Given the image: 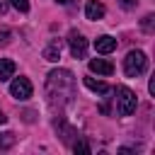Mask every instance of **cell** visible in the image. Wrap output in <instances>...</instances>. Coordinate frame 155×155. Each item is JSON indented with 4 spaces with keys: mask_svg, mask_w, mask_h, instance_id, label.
<instances>
[{
    "mask_svg": "<svg viewBox=\"0 0 155 155\" xmlns=\"http://www.w3.org/2000/svg\"><path fill=\"white\" fill-rule=\"evenodd\" d=\"M73 94H75V75L70 70L56 68V70H51L46 75V99H48V104L53 109L56 107L58 109L68 107Z\"/></svg>",
    "mask_w": 155,
    "mask_h": 155,
    "instance_id": "6da1fadb",
    "label": "cell"
},
{
    "mask_svg": "<svg viewBox=\"0 0 155 155\" xmlns=\"http://www.w3.org/2000/svg\"><path fill=\"white\" fill-rule=\"evenodd\" d=\"M56 2H58V5H70L73 0H56Z\"/></svg>",
    "mask_w": 155,
    "mask_h": 155,
    "instance_id": "ac0fdd59",
    "label": "cell"
},
{
    "mask_svg": "<svg viewBox=\"0 0 155 155\" xmlns=\"http://www.w3.org/2000/svg\"><path fill=\"white\" fill-rule=\"evenodd\" d=\"M73 150H75V153H82V155H87V153H90V145H87L85 140H75Z\"/></svg>",
    "mask_w": 155,
    "mask_h": 155,
    "instance_id": "5bb4252c",
    "label": "cell"
},
{
    "mask_svg": "<svg viewBox=\"0 0 155 155\" xmlns=\"http://www.w3.org/2000/svg\"><path fill=\"white\" fill-rule=\"evenodd\" d=\"M44 58L51 61V63H56V61L61 58V41H58V39H53V41L44 48Z\"/></svg>",
    "mask_w": 155,
    "mask_h": 155,
    "instance_id": "30bf717a",
    "label": "cell"
},
{
    "mask_svg": "<svg viewBox=\"0 0 155 155\" xmlns=\"http://www.w3.org/2000/svg\"><path fill=\"white\" fill-rule=\"evenodd\" d=\"M148 70V58L143 51H128L126 58H124V73L128 78H138Z\"/></svg>",
    "mask_w": 155,
    "mask_h": 155,
    "instance_id": "7a4b0ae2",
    "label": "cell"
},
{
    "mask_svg": "<svg viewBox=\"0 0 155 155\" xmlns=\"http://www.w3.org/2000/svg\"><path fill=\"white\" fill-rule=\"evenodd\" d=\"M104 12H107V10H104V5H102V2H97V0H90V2L85 5V17H87V19H92V22H94V19H102V17H104Z\"/></svg>",
    "mask_w": 155,
    "mask_h": 155,
    "instance_id": "ba28073f",
    "label": "cell"
},
{
    "mask_svg": "<svg viewBox=\"0 0 155 155\" xmlns=\"http://www.w3.org/2000/svg\"><path fill=\"white\" fill-rule=\"evenodd\" d=\"M31 92H34V87H31V82H29L27 78H15V80L10 82V94H12L15 99H19V102L29 99Z\"/></svg>",
    "mask_w": 155,
    "mask_h": 155,
    "instance_id": "277c9868",
    "label": "cell"
},
{
    "mask_svg": "<svg viewBox=\"0 0 155 155\" xmlns=\"http://www.w3.org/2000/svg\"><path fill=\"white\" fill-rule=\"evenodd\" d=\"M15 70H17L15 61H10V58H0V82H7L10 78H15Z\"/></svg>",
    "mask_w": 155,
    "mask_h": 155,
    "instance_id": "9c48e42d",
    "label": "cell"
},
{
    "mask_svg": "<svg viewBox=\"0 0 155 155\" xmlns=\"http://www.w3.org/2000/svg\"><path fill=\"white\" fill-rule=\"evenodd\" d=\"M10 36H12L10 29H0V46H7L10 44Z\"/></svg>",
    "mask_w": 155,
    "mask_h": 155,
    "instance_id": "9a60e30c",
    "label": "cell"
},
{
    "mask_svg": "<svg viewBox=\"0 0 155 155\" xmlns=\"http://www.w3.org/2000/svg\"><path fill=\"white\" fill-rule=\"evenodd\" d=\"M85 87L92 90V92H99V94H107L109 92V85L102 82V80H94V78H85Z\"/></svg>",
    "mask_w": 155,
    "mask_h": 155,
    "instance_id": "8fae6325",
    "label": "cell"
},
{
    "mask_svg": "<svg viewBox=\"0 0 155 155\" xmlns=\"http://www.w3.org/2000/svg\"><path fill=\"white\" fill-rule=\"evenodd\" d=\"M0 124H7V116H5V111L0 109Z\"/></svg>",
    "mask_w": 155,
    "mask_h": 155,
    "instance_id": "e0dca14e",
    "label": "cell"
},
{
    "mask_svg": "<svg viewBox=\"0 0 155 155\" xmlns=\"http://www.w3.org/2000/svg\"><path fill=\"white\" fill-rule=\"evenodd\" d=\"M68 46H70V53L75 56V58H85V53H87V39L80 34V31H70L68 34Z\"/></svg>",
    "mask_w": 155,
    "mask_h": 155,
    "instance_id": "5b68a950",
    "label": "cell"
},
{
    "mask_svg": "<svg viewBox=\"0 0 155 155\" xmlns=\"http://www.w3.org/2000/svg\"><path fill=\"white\" fill-rule=\"evenodd\" d=\"M7 12V0H0V15Z\"/></svg>",
    "mask_w": 155,
    "mask_h": 155,
    "instance_id": "2e32d148",
    "label": "cell"
},
{
    "mask_svg": "<svg viewBox=\"0 0 155 155\" xmlns=\"http://www.w3.org/2000/svg\"><path fill=\"white\" fill-rule=\"evenodd\" d=\"M136 107H138L136 92L128 90L126 85L116 87V109H119V114H121V116H131V114L136 111Z\"/></svg>",
    "mask_w": 155,
    "mask_h": 155,
    "instance_id": "3957f363",
    "label": "cell"
},
{
    "mask_svg": "<svg viewBox=\"0 0 155 155\" xmlns=\"http://www.w3.org/2000/svg\"><path fill=\"white\" fill-rule=\"evenodd\" d=\"M12 145H15V133H10V131L0 133V150H7Z\"/></svg>",
    "mask_w": 155,
    "mask_h": 155,
    "instance_id": "7c38bea8",
    "label": "cell"
},
{
    "mask_svg": "<svg viewBox=\"0 0 155 155\" xmlns=\"http://www.w3.org/2000/svg\"><path fill=\"white\" fill-rule=\"evenodd\" d=\"M90 70L97 73V75H111V73H114V65H111L107 58H92V61H90Z\"/></svg>",
    "mask_w": 155,
    "mask_h": 155,
    "instance_id": "52a82bcc",
    "label": "cell"
},
{
    "mask_svg": "<svg viewBox=\"0 0 155 155\" xmlns=\"http://www.w3.org/2000/svg\"><path fill=\"white\" fill-rule=\"evenodd\" d=\"M10 5L15 10H19V12H27L29 10V0H10Z\"/></svg>",
    "mask_w": 155,
    "mask_h": 155,
    "instance_id": "4fadbf2b",
    "label": "cell"
},
{
    "mask_svg": "<svg viewBox=\"0 0 155 155\" xmlns=\"http://www.w3.org/2000/svg\"><path fill=\"white\" fill-rule=\"evenodd\" d=\"M94 51H97V53H111V51H116V39L109 36V34L97 36V39H94Z\"/></svg>",
    "mask_w": 155,
    "mask_h": 155,
    "instance_id": "8992f818",
    "label": "cell"
}]
</instances>
